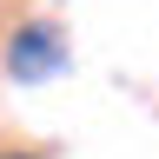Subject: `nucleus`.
Listing matches in <instances>:
<instances>
[{
  "label": "nucleus",
  "instance_id": "1",
  "mask_svg": "<svg viewBox=\"0 0 159 159\" xmlns=\"http://www.w3.org/2000/svg\"><path fill=\"white\" fill-rule=\"evenodd\" d=\"M7 73L20 86H40V80H60L66 73V33L53 20H27L13 40H7Z\"/></svg>",
  "mask_w": 159,
  "mask_h": 159
},
{
  "label": "nucleus",
  "instance_id": "2",
  "mask_svg": "<svg viewBox=\"0 0 159 159\" xmlns=\"http://www.w3.org/2000/svg\"><path fill=\"white\" fill-rule=\"evenodd\" d=\"M7 159H40V152H7Z\"/></svg>",
  "mask_w": 159,
  "mask_h": 159
}]
</instances>
